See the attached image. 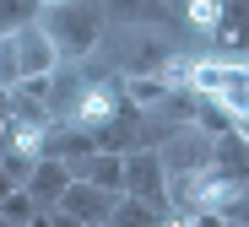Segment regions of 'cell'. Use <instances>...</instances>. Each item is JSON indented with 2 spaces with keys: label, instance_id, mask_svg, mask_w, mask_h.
<instances>
[{
  "label": "cell",
  "instance_id": "cell-20",
  "mask_svg": "<svg viewBox=\"0 0 249 227\" xmlns=\"http://www.w3.org/2000/svg\"><path fill=\"white\" fill-rule=\"evenodd\" d=\"M0 227H11V222H0Z\"/></svg>",
  "mask_w": 249,
  "mask_h": 227
},
{
  "label": "cell",
  "instance_id": "cell-16",
  "mask_svg": "<svg viewBox=\"0 0 249 227\" xmlns=\"http://www.w3.org/2000/svg\"><path fill=\"white\" fill-rule=\"evenodd\" d=\"M11 190H17V184H11V173H6V168H0V200H6Z\"/></svg>",
  "mask_w": 249,
  "mask_h": 227
},
{
  "label": "cell",
  "instance_id": "cell-11",
  "mask_svg": "<svg viewBox=\"0 0 249 227\" xmlns=\"http://www.w3.org/2000/svg\"><path fill=\"white\" fill-rule=\"evenodd\" d=\"M179 11H184V27L212 33V27L222 22V0H179Z\"/></svg>",
  "mask_w": 249,
  "mask_h": 227
},
{
  "label": "cell",
  "instance_id": "cell-12",
  "mask_svg": "<svg viewBox=\"0 0 249 227\" xmlns=\"http://www.w3.org/2000/svg\"><path fill=\"white\" fill-rule=\"evenodd\" d=\"M22 81V54H17V33H0V92H11Z\"/></svg>",
  "mask_w": 249,
  "mask_h": 227
},
{
  "label": "cell",
  "instance_id": "cell-4",
  "mask_svg": "<svg viewBox=\"0 0 249 227\" xmlns=\"http://www.w3.org/2000/svg\"><path fill=\"white\" fill-rule=\"evenodd\" d=\"M114 190H98V184H87V178H71L65 184V195H60V211H71L76 222H87V227H103L108 222V211H114Z\"/></svg>",
  "mask_w": 249,
  "mask_h": 227
},
{
  "label": "cell",
  "instance_id": "cell-19",
  "mask_svg": "<svg viewBox=\"0 0 249 227\" xmlns=\"http://www.w3.org/2000/svg\"><path fill=\"white\" fill-rule=\"evenodd\" d=\"M38 6H54V0H38Z\"/></svg>",
  "mask_w": 249,
  "mask_h": 227
},
{
  "label": "cell",
  "instance_id": "cell-3",
  "mask_svg": "<svg viewBox=\"0 0 249 227\" xmlns=\"http://www.w3.org/2000/svg\"><path fill=\"white\" fill-rule=\"evenodd\" d=\"M17 54H22V81H33V76H54L65 60H60V49H54V38L38 27V17L27 22V27H17Z\"/></svg>",
  "mask_w": 249,
  "mask_h": 227
},
{
  "label": "cell",
  "instance_id": "cell-13",
  "mask_svg": "<svg viewBox=\"0 0 249 227\" xmlns=\"http://www.w3.org/2000/svg\"><path fill=\"white\" fill-rule=\"evenodd\" d=\"M33 216H38V206L27 200V190H11L6 200H0V222H11V227H27Z\"/></svg>",
  "mask_w": 249,
  "mask_h": 227
},
{
  "label": "cell",
  "instance_id": "cell-15",
  "mask_svg": "<svg viewBox=\"0 0 249 227\" xmlns=\"http://www.w3.org/2000/svg\"><path fill=\"white\" fill-rule=\"evenodd\" d=\"M6 114H11V92H0V152H6Z\"/></svg>",
  "mask_w": 249,
  "mask_h": 227
},
{
  "label": "cell",
  "instance_id": "cell-7",
  "mask_svg": "<svg viewBox=\"0 0 249 227\" xmlns=\"http://www.w3.org/2000/svg\"><path fill=\"white\" fill-rule=\"evenodd\" d=\"M71 178H87V184L119 195V184H124V152L98 146V152H87V157H76V162H71Z\"/></svg>",
  "mask_w": 249,
  "mask_h": 227
},
{
  "label": "cell",
  "instance_id": "cell-8",
  "mask_svg": "<svg viewBox=\"0 0 249 227\" xmlns=\"http://www.w3.org/2000/svg\"><path fill=\"white\" fill-rule=\"evenodd\" d=\"M222 54L233 60H249V0H222V22L212 27Z\"/></svg>",
  "mask_w": 249,
  "mask_h": 227
},
{
  "label": "cell",
  "instance_id": "cell-14",
  "mask_svg": "<svg viewBox=\"0 0 249 227\" xmlns=\"http://www.w3.org/2000/svg\"><path fill=\"white\" fill-rule=\"evenodd\" d=\"M38 17V0H0V33H17Z\"/></svg>",
  "mask_w": 249,
  "mask_h": 227
},
{
  "label": "cell",
  "instance_id": "cell-18",
  "mask_svg": "<svg viewBox=\"0 0 249 227\" xmlns=\"http://www.w3.org/2000/svg\"><path fill=\"white\" fill-rule=\"evenodd\" d=\"M222 227H244V222H228V216H222Z\"/></svg>",
  "mask_w": 249,
  "mask_h": 227
},
{
  "label": "cell",
  "instance_id": "cell-9",
  "mask_svg": "<svg viewBox=\"0 0 249 227\" xmlns=\"http://www.w3.org/2000/svg\"><path fill=\"white\" fill-rule=\"evenodd\" d=\"M162 216H168V211H157V206H146L136 195H119L103 227H162Z\"/></svg>",
  "mask_w": 249,
  "mask_h": 227
},
{
  "label": "cell",
  "instance_id": "cell-1",
  "mask_svg": "<svg viewBox=\"0 0 249 227\" xmlns=\"http://www.w3.org/2000/svg\"><path fill=\"white\" fill-rule=\"evenodd\" d=\"M38 27L54 38L60 60H87L103 43V6L98 0H54V6H38Z\"/></svg>",
  "mask_w": 249,
  "mask_h": 227
},
{
  "label": "cell",
  "instance_id": "cell-5",
  "mask_svg": "<svg viewBox=\"0 0 249 227\" xmlns=\"http://www.w3.org/2000/svg\"><path fill=\"white\" fill-rule=\"evenodd\" d=\"M65 184H71V162H60V157H38L22 190H27V200H33L38 211H54L60 195H65Z\"/></svg>",
  "mask_w": 249,
  "mask_h": 227
},
{
  "label": "cell",
  "instance_id": "cell-6",
  "mask_svg": "<svg viewBox=\"0 0 249 227\" xmlns=\"http://www.w3.org/2000/svg\"><path fill=\"white\" fill-rule=\"evenodd\" d=\"M206 168H212L217 178H228V184H244V178H249V141H244L238 130L212 135V157H206Z\"/></svg>",
  "mask_w": 249,
  "mask_h": 227
},
{
  "label": "cell",
  "instance_id": "cell-17",
  "mask_svg": "<svg viewBox=\"0 0 249 227\" xmlns=\"http://www.w3.org/2000/svg\"><path fill=\"white\" fill-rule=\"evenodd\" d=\"M233 130H238V135H244V141H249V114H244V119H238V124H233Z\"/></svg>",
  "mask_w": 249,
  "mask_h": 227
},
{
  "label": "cell",
  "instance_id": "cell-2",
  "mask_svg": "<svg viewBox=\"0 0 249 227\" xmlns=\"http://www.w3.org/2000/svg\"><path fill=\"white\" fill-rule=\"evenodd\" d=\"M119 195H136V200H146L157 211H168V168H162L157 146H130L124 152V184H119Z\"/></svg>",
  "mask_w": 249,
  "mask_h": 227
},
{
  "label": "cell",
  "instance_id": "cell-10",
  "mask_svg": "<svg viewBox=\"0 0 249 227\" xmlns=\"http://www.w3.org/2000/svg\"><path fill=\"white\" fill-rule=\"evenodd\" d=\"M103 11L119 17V22H130V27H141V22H157L168 11V0H103Z\"/></svg>",
  "mask_w": 249,
  "mask_h": 227
}]
</instances>
